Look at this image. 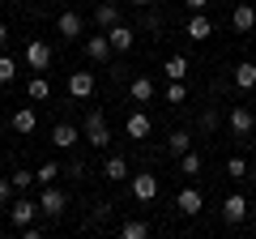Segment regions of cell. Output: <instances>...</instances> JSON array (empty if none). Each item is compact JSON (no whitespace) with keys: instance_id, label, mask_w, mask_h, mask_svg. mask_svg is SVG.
<instances>
[{"instance_id":"8fae6325","label":"cell","mask_w":256,"mask_h":239,"mask_svg":"<svg viewBox=\"0 0 256 239\" xmlns=\"http://www.w3.org/2000/svg\"><path fill=\"white\" fill-rule=\"evenodd\" d=\"M175 205H180V214H188V218H196V214L205 210V196L196 192V188H184V192L175 196Z\"/></svg>"},{"instance_id":"d4e9b609","label":"cell","mask_w":256,"mask_h":239,"mask_svg":"<svg viewBox=\"0 0 256 239\" xmlns=\"http://www.w3.org/2000/svg\"><path fill=\"white\" fill-rule=\"evenodd\" d=\"M56 180H60V166H56V162H43V166L34 171V184H38V188H43V184H56Z\"/></svg>"},{"instance_id":"7c38bea8","label":"cell","mask_w":256,"mask_h":239,"mask_svg":"<svg viewBox=\"0 0 256 239\" xmlns=\"http://www.w3.org/2000/svg\"><path fill=\"white\" fill-rule=\"evenodd\" d=\"M252 26H256V9H252V4H235V9H230V30L248 34Z\"/></svg>"},{"instance_id":"6da1fadb","label":"cell","mask_w":256,"mask_h":239,"mask_svg":"<svg viewBox=\"0 0 256 239\" xmlns=\"http://www.w3.org/2000/svg\"><path fill=\"white\" fill-rule=\"evenodd\" d=\"M86 141H90L94 150H107L111 146V128H107V116H102L98 107L90 111V120H86Z\"/></svg>"},{"instance_id":"4fadbf2b","label":"cell","mask_w":256,"mask_h":239,"mask_svg":"<svg viewBox=\"0 0 256 239\" xmlns=\"http://www.w3.org/2000/svg\"><path fill=\"white\" fill-rule=\"evenodd\" d=\"M132 196L137 201H154L158 196V175H132Z\"/></svg>"},{"instance_id":"7a4b0ae2","label":"cell","mask_w":256,"mask_h":239,"mask_svg":"<svg viewBox=\"0 0 256 239\" xmlns=\"http://www.w3.org/2000/svg\"><path fill=\"white\" fill-rule=\"evenodd\" d=\"M64 210H68V196H64L56 184H43V192H38V214H47V218H64Z\"/></svg>"},{"instance_id":"1f68e13d","label":"cell","mask_w":256,"mask_h":239,"mask_svg":"<svg viewBox=\"0 0 256 239\" xmlns=\"http://www.w3.org/2000/svg\"><path fill=\"white\" fill-rule=\"evenodd\" d=\"M9 196H13V180L0 175V210H9Z\"/></svg>"},{"instance_id":"9a60e30c","label":"cell","mask_w":256,"mask_h":239,"mask_svg":"<svg viewBox=\"0 0 256 239\" xmlns=\"http://www.w3.org/2000/svg\"><path fill=\"white\" fill-rule=\"evenodd\" d=\"M86 56H90L94 64L111 60V43H107V34H94V38H86Z\"/></svg>"},{"instance_id":"4dcf8cb0","label":"cell","mask_w":256,"mask_h":239,"mask_svg":"<svg viewBox=\"0 0 256 239\" xmlns=\"http://www.w3.org/2000/svg\"><path fill=\"white\" fill-rule=\"evenodd\" d=\"M184 98H188L184 82H171V86H166V102H184Z\"/></svg>"},{"instance_id":"5bb4252c","label":"cell","mask_w":256,"mask_h":239,"mask_svg":"<svg viewBox=\"0 0 256 239\" xmlns=\"http://www.w3.org/2000/svg\"><path fill=\"white\" fill-rule=\"evenodd\" d=\"M34 128H38V116H34V107H18V111H13V132L30 137Z\"/></svg>"},{"instance_id":"f546056e","label":"cell","mask_w":256,"mask_h":239,"mask_svg":"<svg viewBox=\"0 0 256 239\" xmlns=\"http://www.w3.org/2000/svg\"><path fill=\"white\" fill-rule=\"evenodd\" d=\"M9 180H13V188H18V192H26V188L34 184V175H30V171H13Z\"/></svg>"},{"instance_id":"2e32d148","label":"cell","mask_w":256,"mask_h":239,"mask_svg":"<svg viewBox=\"0 0 256 239\" xmlns=\"http://www.w3.org/2000/svg\"><path fill=\"white\" fill-rule=\"evenodd\" d=\"M68 94L73 98H90L94 94V73H73L68 77Z\"/></svg>"},{"instance_id":"ffe728a7","label":"cell","mask_w":256,"mask_h":239,"mask_svg":"<svg viewBox=\"0 0 256 239\" xmlns=\"http://www.w3.org/2000/svg\"><path fill=\"white\" fill-rule=\"evenodd\" d=\"M52 146L73 150V146H77V128H73V124H56V128H52Z\"/></svg>"},{"instance_id":"277c9868","label":"cell","mask_w":256,"mask_h":239,"mask_svg":"<svg viewBox=\"0 0 256 239\" xmlns=\"http://www.w3.org/2000/svg\"><path fill=\"white\" fill-rule=\"evenodd\" d=\"M248 210H252V205H248V196L230 192L226 201H222V222H226V226H239V222L248 218Z\"/></svg>"},{"instance_id":"836d02e7","label":"cell","mask_w":256,"mask_h":239,"mask_svg":"<svg viewBox=\"0 0 256 239\" xmlns=\"http://www.w3.org/2000/svg\"><path fill=\"white\" fill-rule=\"evenodd\" d=\"M9 43V26H4V22H0V47Z\"/></svg>"},{"instance_id":"4316f807","label":"cell","mask_w":256,"mask_h":239,"mask_svg":"<svg viewBox=\"0 0 256 239\" xmlns=\"http://www.w3.org/2000/svg\"><path fill=\"white\" fill-rule=\"evenodd\" d=\"M180 171L184 175H201V154H192V150H188V154H180Z\"/></svg>"},{"instance_id":"30bf717a","label":"cell","mask_w":256,"mask_h":239,"mask_svg":"<svg viewBox=\"0 0 256 239\" xmlns=\"http://www.w3.org/2000/svg\"><path fill=\"white\" fill-rule=\"evenodd\" d=\"M184 34H188V38H196V43H205V38L214 34V22L205 18V13H192V18H188V26H184Z\"/></svg>"},{"instance_id":"e575fe53","label":"cell","mask_w":256,"mask_h":239,"mask_svg":"<svg viewBox=\"0 0 256 239\" xmlns=\"http://www.w3.org/2000/svg\"><path fill=\"white\" fill-rule=\"evenodd\" d=\"M128 4H154V0H128Z\"/></svg>"},{"instance_id":"52a82bcc","label":"cell","mask_w":256,"mask_h":239,"mask_svg":"<svg viewBox=\"0 0 256 239\" xmlns=\"http://www.w3.org/2000/svg\"><path fill=\"white\" fill-rule=\"evenodd\" d=\"M82 13H73V9H64L60 18H56V30H60V38H82Z\"/></svg>"},{"instance_id":"3957f363","label":"cell","mask_w":256,"mask_h":239,"mask_svg":"<svg viewBox=\"0 0 256 239\" xmlns=\"http://www.w3.org/2000/svg\"><path fill=\"white\" fill-rule=\"evenodd\" d=\"M47 64H52V43H47V38H30L26 43V68L43 73Z\"/></svg>"},{"instance_id":"44dd1931","label":"cell","mask_w":256,"mask_h":239,"mask_svg":"<svg viewBox=\"0 0 256 239\" xmlns=\"http://www.w3.org/2000/svg\"><path fill=\"white\" fill-rule=\"evenodd\" d=\"M120 22V4H98V9H94V26L98 30H111Z\"/></svg>"},{"instance_id":"7402d4cb","label":"cell","mask_w":256,"mask_h":239,"mask_svg":"<svg viewBox=\"0 0 256 239\" xmlns=\"http://www.w3.org/2000/svg\"><path fill=\"white\" fill-rule=\"evenodd\" d=\"M166 150H171L175 158H180V154H188V150H192V132H188V128H175L171 137H166Z\"/></svg>"},{"instance_id":"83f0119b","label":"cell","mask_w":256,"mask_h":239,"mask_svg":"<svg viewBox=\"0 0 256 239\" xmlns=\"http://www.w3.org/2000/svg\"><path fill=\"white\" fill-rule=\"evenodd\" d=\"M13 77H18V60L13 56H0V86H9Z\"/></svg>"},{"instance_id":"8992f818","label":"cell","mask_w":256,"mask_h":239,"mask_svg":"<svg viewBox=\"0 0 256 239\" xmlns=\"http://www.w3.org/2000/svg\"><path fill=\"white\" fill-rule=\"evenodd\" d=\"M230 132H235V137L239 141H244V137H252V128H256V116H252V111H248V107H230Z\"/></svg>"},{"instance_id":"8d00e7d4","label":"cell","mask_w":256,"mask_h":239,"mask_svg":"<svg viewBox=\"0 0 256 239\" xmlns=\"http://www.w3.org/2000/svg\"><path fill=\"white\" fill-rule=\"evenodd\" d=\"M13 4H22V0H13Z\"/></svg>"},{"instance_id":"5b68a950","label":"cell","mask_w":256,"mask_h":239,"mask_svg":"<svg viewBox=\"0 0 256 239\" xmlns=\"http://www.w3.org/2000/svg\"><path fill=\"white\" fill-rule=\"evenodd\" d=\"M38 218V201H30V196H22V201H13L9 205V222H13V226H30V222H34Z\"/></svg>"},{"instance_id":"d590c367","label":"cell","mask_w":256,"mask_h":239,"mask_svg":"<svg viewBox=\"0 0 256 239\" xmlns=\"http://www.w3.org/2000/svg\"><path fill=\"white\" fill-rule=\"evenodd\" d=\"M248 218H252V222H256V205H252V210H248Z\"/></svg>"},{"instance_id":"484cf974","label":"cell","mask_w":256,"mask_h":239,"mask_svg":"<svg viewBox=\"0 0 256 239\" xmlns=\"http://www.w3.org/2000/svg\"><path fill=\"white\" fill-rule=\"evenodd\" d=\"M120 235H124V239H146V235H150V222H137V218H132V222L120 226Z\"/></svg>"},{"instance_id":"9c48e42d","label":"cell","mask_w":256,"mask_h":239,"mask_svg":"<svg viewBox=\"0 0 256 239\" xmlns=\"http://www.w3.org/2000/svg\"><path fill=\"white\" fill-rule=\"evenodd\" d=\"M107 34V43H111V52H132V30L124 26V22H116L111 30H102Z\"/></svg>"},{"instance_id":"603a6c76","label":"cell","mask_w":256,"mask_h":239,"mask_svg":"<svg viewBox=\"0 0 256 239\" xmlns=\"http://www.w3.org/2000/svg\"><path fill=\"white\" fill-rule=\"evenodd\" d=\"M162 77H171V82H184V77H188V60H184V56H171V60L162 64Z\"/></svg>"},{"instance_id":"e0dca14e","label":"cell","mask_w":256,"mask_h":239,"mask_svg":"<svg viewBox=\"0 0 256 239\" xmlns=\"http://www.w3.org/2000/svg\"><path fill=\"white\" fill-rule=\"evenodd\" d=\"M128 98H132V102H150V98H154V77H132Z\"/></svg>"},{"instance_id":"d6a6232c","label":"cell","mask_w":256,"mask_h":239,"mask_svg":"<svg viewBox=\"0 0 256 239\" xmlns=\"http://www.w3.org/2000/svg\"><path fill=\"white\" fill-rule=\"evenodd\" d=\"M184 4H188L192 13H205V4H210V0H184Z\"/></svg>"},{"instance_id":"ba28073f","label":"cell","mask_w":256,"mask_h":239,"mask_svg":"<svg viewBox=\"0 0 256 239\" xmlns=\"http://www.w3.org/2000/svg\"><path fill=\"white\" fill-rule=\"evenodd\" d=\"M150 128H154V124H150L146 111H132V116H128V124H124L128 141H146V137H150Z\"/></svg>"},{"instance_id":"cb8c5ba5","label":"cell","mask_w":256,"mask_h":239,"mask_svg":"<svg viewBox=\"0 0 256 239\" xmlns=\"http://www.w3.org/2000/svg\"><path fill=\"white\" fill-rule=\"evenodd\" d=\"M26 94H30L34 102H43L47 94H52V86H47V77H30V82H26Z\"/></svg>"},{"instance_id":"d6986e66","label":"cell","mask_w":256,"mask_h":239,"mask_svg":"<svg viewBox=\"0 0 256 239\" xmlns=\"http://www.w3.org/2000/svg\"><path fill=\"white\" fill-rule=\"evenodd\" d=\"M102 175L116 180V184H120V180H128V158H124V154H111L107 162H102Z\"/></svg>"},{"instance_id":"ac0fdd59","label":"cell","mask_w":256,"mask_h":239,"mask_svg":"<svg viewBox=\"0 0 256 239\" xmlns=\"http://www.w3.org/2000/svg\"><path fill=\"white\" fill-rule=\"evenodd\" d=\"M230 73H235V86H239V90H252V86H256V64H252V60H239Z\"/></svg>"},{"instance_id":"f1b7e54d","label":"cell","mask_w":256,"mask_h":239,"mask_svg":"<svg viewBox=\"0 0 256 239\" xmlns=\"http://www.w3.org/2000/svg\"><path fill=\"white\" fill-rule=\"evenodd\" d=\"M226 175H235V180H244V175H248V162H244V158H226Z\"/></svg>"}]
</instances>
